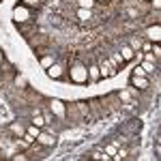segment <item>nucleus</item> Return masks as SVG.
I'll return each mask as SVG.
<instances>
[{"mask_svg": "<svg viewBox=\"0 0 161 161\" xmlns=\"http://www.w3.org/2000/svg\"><path fill=\"white\" fill-rule=\"evenodd\" d=\"M37 140L41 142V144H45V146H47V144H54V137H52V136H45V133H41V131H39Z\"/></svg>", "mask_w": 161, "mask_h": 161, "instance_id": "obj_6", "label": "nucleus"}, {"mask_svg": "<svg viewBox=\"0 0 161 161\" xmlns=\"http://www.w3.org/2000/svg\"><path fill=\"white\" fill-rule=\"evenodd\" d=\"M26 133H28L30 137H35V140H37V136H39V127H37V125H32V127H28V131H26Z\"/></svg>", "mask_w": 161, "mask_h": 161, "instance_id": "obj_8", "label": "nucleus"}, {"mask_svg": "<svg viewBox=\"0 0 161 161\" xmlns=\"http://www.w3.org/2000/svg\"><path fill=\"white\" fill-rule=\"evenodd\" d=\"M90 75H92V77H99V71H97V67H90Z\"/></svg>", "mask_w": 161, "mask_h": 161, "instance_id": "obj_16", "label": "nucleus"}, {"mask_svg": "<svg viewBox=\"0 0 161 161\" xmlns=\"http://www.w3.org/2000/svg\"><path fill=\"white\" fill-rule=\"evenodd\" d=\"M24 4H37V0H24Z\"/></svg>", "mask_w": 161, "mask_h": 161, "instance_id": "obj_19", "label": "nucleus"}, {"mask_svg": "<svg viewBox=\"0 0 161 161\" xmlns=\"http://www.w3.org/2000/svg\"><path fill=\"white\" fill-rule=\"evenodd\" d=\"M13 15H15V22H26V19H28V11H26L24 7L15 9V13H13Z\"/></svg>", "mask_w": 161, "mask_h": 161, "instance_id": "obj_4", "label": "nucleus"}, {"mask_svg": "<svg viewBox=\"0 0 161 161\" xmlns=\"http://www.w3.org/2000/svg\"><path fill=\"white\" fill-rule=\"evenodd\" d=\"M114 73H116V69L112 67L110 62H103V64H101V75H103V77H110V75H114Z\"/></svg>", "mask_w": 161, "mask_h": 161, "instance_id": "obj_3", "label": "nucleus"}, {"mask_svg": "<svg viewBox=\"0 0 161 161\" xmlns=\"http://www.w3.org/2000/svg\"><path fill=\"white\" fill-rule=\"evenodd\" d=\"M47 73H50L52 77H60V75H62V69H60V67H52Z\"/></svg>", "mask_w": 161, "mask_h": 161, "instance_id": "obj_11", "label": "nucleus"}, {"mask_svg": "<svg viewBox=\"0 0 161 161\" xmlns=\"http://www.w3.org/2000/svg\"><path fill=\"white\" fill-rule=\"evenodd\" d=\"M148 37L155 41V43H159V39H161V28L159 26H153V28H148Z\"/></svg>", "mask_w": 161, "mask_h": 161, "instance_id": "obj_5", "label": "nucleus"}, {"mask_svg": "<svg viewBox=\"0 0 161 161\" xmlns=\"http://www.w3.org/2000/svg\"><path fill=\"white\" fill-rule=\"evenodd\" d=\"M71 77H73V82H86L88 73H86L84 67H75L73 71H71Z\"/></svg>", "mask_w": 161, "mask_h": 161, "instance_id": "obj_1", "label": "nucleus"}, {"mask_svg": "<svg viewBox=\"0 0 161 161\" xmlns=\"http://www.w3.org/2000/svg\"><path fill=\"white\" fill-rule=\"evenodd\" d=\"M41 64H43V67H50V64H52V58H43V60H41Z\"/></svg>", "mask_w": 161, "mask_h": 161, "instance_id": "obj_18", "label": "nucleus"}, {"mask_svg": "<svg viewBox=\"0 0 161 161\" xmlns=\"http://www.w3.org/2000/svg\"><path fill=\"white\" fill-rule=\"evenodd\" d=\"M0 62H2V54H0Z\"/></svg>", "mask_w": 161, "mask_h": 161, "instance_id": "obj_21", "label": "nucleus"}, {"mask_svg": "<svg viewBox=\"0 0 161 161\" xmlns=\"http://www.w3.org/2000/svg\"><path fill=\"white\" fill-rule=\"evenodd\" d=\"M123 60H131V58H136V52L131 50V47H123Z\"/></svg>", "mask_w": 161, "mask_h": 161, "instance_id": "obj_7", "label": "nucleus"}, {"mask_svg": "<svg viewBox=\"0 0 161 161\" xmlns=\"http://www.w3.org/2000/svg\"><path fill=\"white\" fill-rule=\"evenodd\" d=\"M140 47H142V43H140L137 39H133V41H131V50H140Z\"/></svg>", "mask_w": 161, "mask_h": 161, "instance_id": "obj_13", "label": "nucleus"}, {"mask_svg": "<svg viewBox=\"0 0 161 161\" xmlns=\"http://www.w3.org/2000/svg\"><path fill=\"white\" fill-rule=\"evenodd\" d=\"M43 123H45V120H43L41 116H37V118H35V125H37V127H43Z\"/></svg>", "mask_w": 161, "mask_h": 161, "instance_id": "obj_15", "label": "nucleus"}, {"mask_svg": "<svg viewBox=\"0 0 161 161\" xmlns=\"http://www.w3.org/2000/svg\"><path fill=\"white\" fill-rule=\"evenodd\" d=\"M77 17H80V19H88V17H90V9H80V11H77Z\"/></svg>", "mask_w": 161, "mask_h": 161, "instance_id": "obj_9", "label": "nucleus"}, {"mask_svg": "<svg viewBox=\"0 0 161 161\" xmlns=\"http://www.w3.org/2000/svg\"><path fill=\"white\" fill-rule=\"evenodd\" d=\"M95 0H80V9H92Z\"/></svg>", "mask_w": 161, "mask_h": 161, "instance_id": "obj_10", "label": "nucleus"}, {"mask_svg": "<svg viewBox=\"0 0 161 161\" xmlns=\"http://www.w3.org/2000/svg\"><path fill=\"white\" fill-rule=\"evenodd\" d=\"M97 2H108V0H97Z\"/></svg>", "mask_w": 161, "mask_h": 161, "instance_id": "obj_20", "label": "nucleus"}, {"mask_svg": "<svg viewBox=\"0 0 161 161\" xmlns=\"http://www.w3.org/2000/svg\"><path fill=\"white\" fill-rule=\"evenodd\" d=\"M142 69H144V73H153V71H155V64H153V62H144V64H142Z\"/></svg>", "mask_w": 161, "mask_h": 161, "instance_id": "obj_12", "label": "nucleus"}, {"mask_svg": "<svg viewBox=\"0 0 161 161\" xmlns=\"http://www.w3.org/2000/svg\"><path fill=\"white\" fill-rule=\"evenodd\" d=\"M133 75H140V77H144V69H142V67H136V69H133Z\"/></svg>", "mask_w": 161, "mask_h": 161, "instance_id": "obj_14", "label": "nucleus"}, {"mask_svg": "<svg viewBox=\"0 0 161 161\" xmlns=\"http://www.w3.org/2000/svg\"><path fill=\"white\" fill-rule=\"evenodd\" d=\"M131 84H133V86H137L140 90H144V88L148 86V82H146L144 77H140V75H133V77H131Z\"/></svg>", "mask_w": 161, "mask_h": 161, "instance_id": "obj_2", "label": "nucleus"}, {"mask_svg": "<svg viewBox=\"0 0 161 161\" xmlns=\"http://www.w3.org/2000/svg\"><path fill=\"white\" fill-rule=\"evenodd\" d=\"M114 62H116V64H120V67H123V56H114Z\"/></svg>", "mask_w": 161, "mask_h": 161, "instance_id": "obj_17", "label": "nucleus"}]
</instances>
